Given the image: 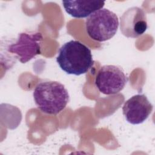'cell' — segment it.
Wrapping results in <instances>:
<instances>
[{"mask_svg": "<svg viewBox=\"0 0 155 155\" xmlns=\"http://www.w3.org/2000/svg\"><path fill=\"white\" fill-rule=\"evenodd\" d=\"M56 62L66 73L76 76L87 73L94 64L91 50L80 41L74 40L62 45Z\"/></svg>", "mask_w": 155, "mask_h": 155, "instance_id": "1", "label": "cell"}, {"mask_svg": "<svg viewBox=\"0 0 155 155\" xmlns=\"http://www.w3.org/2000/svg\"><path fill=\"white\" fill-rule=\"evenodd\" d=\"M33 98L38 108L43 113L57 114L69 101V94L64 85L57 81L39 83L33 91Z\"/></svg>", "mask_w": 155, "mask_h": 155, "instance_id": "2", "label": "cell"}, {"mask_svg": "<svg viewBox=\"0 0 155 155\" xmlns=\"http://www.w3.org/2000/svg\"><path fill=\"white\" fill-rule=\"evenodd\" d=\"M117 15L107 8H101L91 14L86 19L88 35L93 40L104 42L111 39L119 27Z\"/></svg>", "mask_w": 155, "mask_h": 155, "instance_id": "3", "label": "cell"}, {"mask_svg": "<svg viewBox=\"0 0 155 155\" xmlns=\"http://www.w3.org/2000/svg\"><path fill=\"white\" fill-rule=\"evenodd\" d=\"M128 80V77L120 67L105 65L99 70L95 79V85L101 93L112 95L122 91Z\"/></svg>", "mask_w": 155, "mask_h": 155, "instance_id": "4", "label": "cell"}, {"mask_svg": "<svg viewBox=\"0 0 155 155\" xmlns=\"http://www.w3.org/2000/svg\"><path fill=\"white\" fill-rule=\"evenodd\" d=\"M42 39L43 36L39 32L32 34L21 33L19 34L16 42L10 44L7 50L24 64L41 53V43Z\"/></svg>", "mask_w": 155, "mask_h": 155, "instance_id": "5", "label": "cell"}, {"mask_svg": "<svg viewBox=\"0 0 155 155\" xmlns=\"http://www.w3.org/2000/svg\"><path fill=\"white\" fill-rule=\"evenodd\" d=\"M153 109V106L143 94L131 97L124 104L122 112L126 120L130 124L137 125L145 121Z\"/></svg>", "mask_w": 155, "mask_h": 155, "instance_id": "6", "label": "cell"}, {"mask_svg": "<svg viewBox=\"0 0 155 155\" xmlns=\"http://www.w3.org/2000/svg\"><path fill=\"white\" fill-rule=\"evenodd\" d=\"M120 31L127 38H137L148 28L147 16L140 8L133 7L125 11L120 17Z\"/></svg>", "mask_w": 155, "mask_h": 155, "instance_id": "7", "label": "cell"}, {"mask_svg": "<svg viewBox=\"0 0 155 155\" xmlns=\"http://www.w3.org/2000/svg\"><path fill=\"white\" fill-rule=\"evenodd\" d=\"M65 12L76 18L88 17L94 12L103 8L105 2L99 1H62Z\"/></svg>", "mask_w": 155, "mask_h": 155, "instance_id": "8", "label": "cell"}]
</instances>
